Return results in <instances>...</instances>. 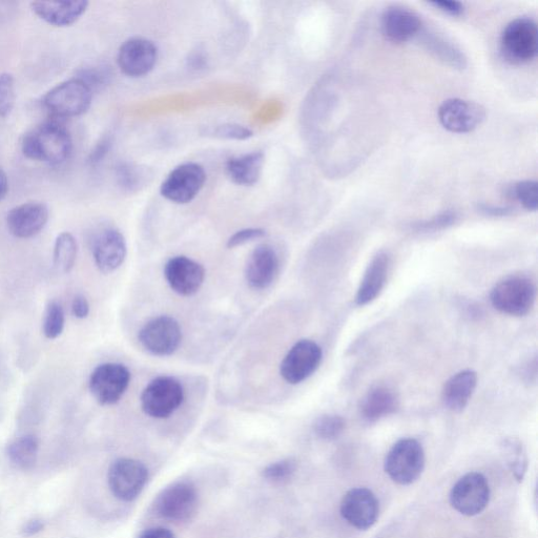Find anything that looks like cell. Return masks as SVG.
<instances>
[{"mask_svg": "<svg viewBox=\"0 0 538 538\" xmlns=\"http://www.w3.org/2000/svg\"><path fill=\"white\" fill-rule=\"evenodd\" d=\"M22 150L29 159L58 165L70 158L73 141L66 128L55 122H47L25 135Z\"/></svg>", "mask_w": 538, "mask_h": 538, "instance_id": "cell-1", "label": "cell"}, {"mask_svg": "<svg viewBox=\"0 0 538 538\" xmlns=\"http://www.w3.org/2000/svg\"><path fill=\"white\" fill-rule=\"evenodd\" d=\"M384 467L388 477L399 485L417 482L425 468L423 446L415 439L398 441L387 453Z\"/></svg>", "mask_w": 538, "mask_h": 538, "instance_id": "cell-2", "label": "cell"}, {"mask_svg": "<svg viewBox=\"0 0 538 538\" xmlns=\"http://www.w3.org/2000/svg\"><path fill=\"white\" fill-rule=\"evenodd\" d=\"M536 288L532 280L524 276H512L496 284L490 300L499 312L523 317L531 312L535 304Z\"/></svg>", "mask_w": 538, "mask_h": 538, "instance_id": "cell-3", "label": "cell"}, {"mask_svg": "<svg viewBox=\"0 0 538 538\" xmlns=\"http://www.w3.org/2000/svg\"><path fill=\"white\" fill-rule=\"evenodd\" d=\"M538 31L535 20L520 17L507 25L501 36V52L512 65L528 64L537 55Z\"/></svg>", "mask_w": 538, "mask_h": 538, "instance_id": "cell-4", "label": "cell"}, {"mask_svg": "<svg viewBox=\"0 0 538 538\" xmlns=\"http://www.w3.org/2000/svg\"><path fill=\"white\" fill-rule=\"evenodd\" d=\"M93 91L84 81L75 77L61 82L43 99L45 108L57 117L71 118L84 115L92 105Z\"/></svg>", "mask_w": 538, "mask_h": 538, "instance_id": "cell-5", "label": "cell"}, {"mask_svg": "<svg viewBox=\"0 0 538 538\" xmlns=\"http://www.w3.org/2000/svg\"><path fill=\"white\" fill-rule=\"evenodd\" d=\"M183 401V386L177 379L158 377L143 390L141 408L151 418L168 419Z\"/></svg>", "mask_w": 538, "mask_h": 538, "instance_id": "cell-6", "label": "cell"}, {"mask_svg": "<svg viewBox=\"0 0 538 538\" xmlns=\"http://www.w3.org/2000/svg\"><path fill=\"white\" fill-rule=\"evenodd\" d=\"M198 508L196 487L189 482H177L163 489L155 503L161 519L181 523L192 519Z\"/></svg>", "mask_w": 538, "mask_h": 538, "instance_id": "cell-7", "label": "cell"}, {"mask_svg": "<svg viewBox=\"0 0 538 538\" xmlns=\"http://www.w3.org/2000/svg\"><path fill=\"white\" fill-rule=\"evenodd\" d=\"M131 383L130 370L119 363L101 364L92 372L89 381L94 399L103 406L118 403Z\"/></svg>", "mask_w": 538, "mask_h": 538, "instance_id": "cell-8", "label": "cell"}, {"mask_svg": "<svg viewBox=\"0 0 538 538\" xmlns=\"http://www.w3.org/2000/svg\"><path fill=\"white\" fill-rule=\"evenodd\" d=\"M149 480V471L141 462L133 459H118L108 473L109 487L116 499L132 502L138 498Z\"/></svg>", "mask_w": 538, "mask_h": 538, "instance_id": "cell-9", "label": "cell"}, {"mask_svg": "<svg viewBox=\"0 0 538 538\" xmlns=\"http://www.w3.org/2000/svg\"><path fill=\"white\" fill-rule=\"evenodd\" d=\"M490 496V486L484 475L479 472H470L453 486L450 503L459 513L474 516L487 508Z\"/></svg>", "mask_w": 538, "mask_h": 538, "instance_id": "cell-10", "label": "cell"}, {"mask_svg": "<svg viewBox=\"0 0 538 538\" xmlns=\"http://www.w3.org/2000/svg\"><path fill=\"white\" fill-rule=\"evenodd\" d=\"M144 349L157 357H168L175 353L182 341L180 324L172 317L160 316L144 325L139 333Z\"/></svg>", "mask_w": 538, "mask_h": 538, "instance_id": "cell-11", "label": "cell"}, {"mask_svg": "<svg viewBox=\"0 0 538 538\" xmlns=\"http://www.w3.org/2000/svg\"><path fill=\"white\" fill-rule=\"evenodd\" d=\"M206 174L200 164L179 165L161 185V195L174 203L186 204L193 201L203 189Z\"/></svg>", "mask_w": 538, "mask_h": 538, "instance_id": "cell-12", "label": "cell"}, {"mask_svg": "<svg viewBox=\"0 0 538 538\" xmlns=\"http://www.w3.org/2000/svg\"><path fill=\"white\" fill-rule=\"evenodd\" d=\"M322 357V349L316 342L301 340L288 351L282 361L281 376L289 384H300L315 374Z\"/></svg>", "mask_w": 538, "mask_h": 538, "instance_id": "cell-13", "label": "cell"}, {"mask_svg": "<svg viewBox=\"0 0 538 538\" xmlns=\"http://www.w3.org/2000/svg\"><path fill=\"white\" fill-rule=\"evenodd\" d=\"M486 117L485 109L477 102L461 98L445 100L439 108L442 126L452 133H470L481 126Z\"/></svg>", "mask_w": 538, "mask_h": 538, "instance_id": "cell-14", "label": "cell"}, {"mask_svg": "<svg viewBox=\"0 0 538 538\" xmlns=\"http://www.w3.org/2000/svg\"><path fill=\"white\" fill-rule=\"evenodd\" d=\"M380 506L377 496L367 488L349 490L341 503L343 519L359 530L374 526L379 517Z\"/></svg>", "mask_w": 538, "mask_h": 538, "instance_id": "cell-15", "label": "cell"}, {"mask_svg": "<svg viewBox=\"0 0 538 538\" xmlns=\"http://www.w3.org/2000/svg\"><path fill=\"white\" fill-rule=\"evenodd\" d=\"M158 50L151 40L134 37L124 43L118 52V66L130 77L148 75L157 64Z\"/></svg>", "mask_w": 538, "mask_h": 538, "instance_id": "cell-16", "label": "cell"}, {"mask_svg": "<svg viewBox=\"0 0 538 538\" xmlns=\"http://www.w3.org/2000/svg\"><path fill=\"white\" fill-rule=\"evenodd\" d=\"M164 276L176 294L190 297L201 288L205 271L198 262L184 256H178L165 264Z\"/></svg>", "mask_w": 538, "mask_h": 538, "instance_id": "cell-17", "label": "cell"}, {"mask_svg": "<svg viewBox=\"0 0 538 538\" xmlns=\"http://www.w3.org/2000/svg\"><path fill=\"white\" fill-rule=\"evenodd\" d=\"M423 20L416 13L401 6L387 8L381 19L384 37L393 44H404L423 31Z\"/></svg>", "mask_w": 538, "mask_h": 538, "instance_id": "cell-18", "label": "cell"}, {"mask_svg": "<svg viewBox=\"0 0 538 538\" xmlns=\"http://www.w3.org/2000/svg\"><path fill=\"white\" fill-rule=\"evenodd\" d=\"M93 256L99 271L110 274L116 271L127 257V242L113 227L102 230L93 239Z\"/></svg>", "mask_w": 538, "mask_h": 538, "instance_id": "cell-19", "label": "cell"}, {"mask_svg": "<svg viewBox=\"0 0 538 538\" xmlns=\"http://www.w3.org/2000/svg\"><path fill=\"white\" fill-rule=\"evenodd\" d=\"M49 221L48 206L41 202H27L15 206L7 215L10 233L19 239H30L45 229Z\"/></svg>", "mask_w": 538, "mask_h": 538, "instance_id": "cell-20", "label": "cell"}, {"mask_svg": "<svg viewBox=\"0 0 538 538\" xmlns=\"http://www.w3.org/2000/svg\"><path fill=\"white\" fill-rule=\"evenodd\" d=\"M279 257L274 247L262 244L255 248L245 268V278L252 288L265 289L273 284L279 272Z\"/></svg>", "mask_w": 538, "mask_h": 538, "instance_id": "cell-21", "label": "cell"}, {"mask_svg": "<svg viewBox=\"0 0 538 538\" xmlns=\"http://www.w3.org/2000/svg\"><path fill=\"white\" fill-rule=\"evenodd\" d=\"M33 12L49 25L54 27H70L84 15L89 7L85 0L74 2H34Z\"/></svg>", "mask_w": 538, "mask_h": 538, "instance_id": "cell-22", "label": "cell"}, {"mask_svg": "<svg viewBox=\"0 0 538 538\" xmlns=\"http://www.w3.org/2000/svg\"><path fill=\"white\" fill-rule=\"evenodd\" d=\"M390 257L379 253L370 261L358 288L356 303L365 306L374 302L382 293L389 274Z\"/></svg>", "mask_w": 538, "mask_h": 538, "instance_id": "cell-23", "label": "cell"}, {"mask_svg": "<svg viewBox=\"0 0 538 538\" xmlns=\"http://www.w3.org/2000/svg\"><path fill=\"white\" fill-rule=\"evenodd\" d=\"M398 407L396 391L386 385H377L362 399L360 411L365 421L375 423L395 413Z\"/></svg>", "mask_w": 538, "mask_h": 538, "instance_id": "cell-24", "label": "cell"}, {"mask_svg": "<svg viewBox=\"0 0 538 538\" xmlns=\"http://www.w3.org/2000/svg\"><path fill=\"white\" fill-rule=\"evenodd\" d=\"M478 386V374L473 370H463L452 376L444 385L442 401L453 412L463 411Z\"/></svg>", "mask_w": 538, "mask_h": 538, "instance_id": "cell-25", "label": "cell"}, {"mask_svg": "<svg viewBox=\"0 0 538 538\" xmlns=\"http://www.w3.org/2000/svg\"><path fill=\"white\" fill-rule=\"evenodd\" d=\"M263 165L264 154L262 152H254L230 159L226 163V173L234 183L252 186L259 181Z\"/></svg>", "mask_w": 538, "mask_h": 538, "instance_id": "cell-26", "label": "cell"}, {"mask_svg": "<svg viewBox=\"0 0 538 538\" xmlns=\"http://www.w3.org/2000/svg\"><path fill=\"white\" fill-rule=\"evenodd\" d=\"M422 33L424 34L423 43L433 56L454 69L463 70L466 68L467 58L465 54L451 41L436 32H428L423 29Z\"/></svg>", "mask_w": 538, "mask_h": 538, "instance_id": "cell-27", "label": "cell"}, {"mask_svg": "<svg viewBox=\"0 0 538 538\" xmlns=\"http://www.w3.org/2000/svg\"><path fill=\"white\" fill-rule=\"evenodd\" d=\"M39 440L34 434H25L12 441L7 448L8 459L20 470L32 469L38 458Z\"/></svg>", "mask_w": 538, "mask_h": 538, "instance_id": "cell-28", "label": "cell"}, {"mask_svg": "<svg viewBox=\"0 0 538 538\" xmlns=\"http://www.w3.org/2000/svg\"><path fill=\"white\" fill-rule=\"evenodd\" d=\"M501 452L514 479L522 483L528 469L527 451L523 442L516 438H507L501 444Z\"/></svg>", "mask_w": 538, "mask_h": 538, "instance_id": "cell-29", "label": "cell"}, {"mask_svg": "<svg viewBox=\"0 0 538 538\" xmlns=\"http://www.w3.org/2000/svg\"><path fill=\"white\" fill-rule=\"evenodd\" d=\"M78 253L77 241L71 233L60 234L54 245V265L60 273L72 271Z\"/></svg>", "mask_w": 538, "mask_h": 538, "instance_id": "cell-30", "label": "cell"}, {"mask_svg": "<svg viewBox=\"0 0 538 538\" xmlns=\"http://www.w3.org/2000/svg\"><path fill=\"white\" fill-rule=\"evenodd\" d=\"M118 183L123 190L136 192L146 184L149 173L130 163H121L116 171Z\"/></svg>", "mask_w": 538, "mask_h": 538, "instance_id": "cell-31", "label": "cell"}, {"mask_svg": "<svg viewBox=\"0 0 538 538\" xmlns=\"http://www.w3.org/2000/svg\"><path fill=\"white\" fill-rule=\"evenodd\" d=\"M66 317L64 308L52 301L47 305L44 317V334L50 340L57 339L65 329Z\"/></svg>", "mask_w": 538, "mask_h": 538, "instance_id": "cell-32", "label": "cell"}, {"mask_svg": "<svg viewBox=\"0 0 538 538\" xmlns=\"http://www.w3.org/2000/svg\"><path fill=\"white\" fill-rule=\"evenodd\" d=\"M510 195L523 205L527 211L535 212L538 208V184L534 180H524L515 183Z\"/></svg>", "mask_w": 538, "mask_h": 538, "instance_id": "cell-33", "label": "cell"}, {"mask_svg": "<svg viewBox=\"0 0 538 538\" xmlns=\"http://www.w3.org/2000/svg\"><path fill=\"white\" fill-rule=\"evenodd\" d=\"M345 420L337 415H325L317 419L314 424L316 436L323 441L338 439L345 429Z\"/></svg>", "mask_w": 538, "mask_h": 538, "instance_id": "cell-34", "label": "cell"}, {"mask_svg": "<svg viewBox=\"0 0 538 538\" xmlns=\"http://www.w3.org/2000/svg\"><path fill=\"white\" fill-rule=\"evenodd\" d=\"M298 465L294 459H286L268 465L262 471L263 478L274 484H283L293 479Z\"/></svg>", "mask_w": 538, "mask_h": 538, "instance_id": "cell-35", "label": "cell"}, {"mask_svg": "<svg viewBox=\"0 0 538 538\" xmlns=\"http://www.w3.org/2000/svg\"><path fill=\"white\" fill-rule=\"evenodd\" d=\"M15 102V79L9 73L0 74V117L10 115Z\"/></svg>", "mask_w": 538, "mask_h": 538, "instance_id": "cell-36", "label": "cell"}, {"mask_svg": "<svg viewBox=\"0 0 538 538\" xmlns=\"http://www.w3.org/2000/svg\"><path fill=\"white\" fill-rule=\"evenodd\" d=\"M77 78L85 82V84L93 91L105 87L111 78V72L107 67L93 66L82 70Z\"/></svg>", "mask_w": 538, "mask_h": 538, "instance_id": "cell-37", "label": "cell"}, {"mask_svg": "<svg viewBox=\"0 0 538 538\" xmlns=\"http://www.w3.org/2000/svg\"><path fill=\"white\" fill-rule=\"evenodd\" d=\"M208 134L215 138L227 140H247L254 136L252 130L239 126V124H222V126L208 131Z\"/></svg>", "mask_w": 538, "mask_h": 538, "instance_id": "cell-38", "label": "cell"}, {"mask_svg": "<svg viewBox=\"0 0 538 538\" xmlns=\"http://www.w3.org/2000/svg\"><path fill=\"white\" fill-rule=\"evenodd\" d=\"M458 216L453 212H444L440 215L434 216L429 220L418 222L415 225V229L418 232H437L440 230L447 229V227L453 225L457 221Z\"/></svg>", "mask_w": 538, "mask_h": 538, "instance_id": "cell-39", "label": "cell"}, {"mask_svg": "<svg viewBox=\"0 0 538 538\" xmlns=\"http://www.w3.org/2000/svg\"><path fill=\"white\" fill-rule=\"evenodd\" d=\"M266 232L263 229H245L234 234L229 241L227 247L235 248L265 237Z\"/></svg>", "mask_w": 538, "mask_h": 538, "instance_id": "cell-40", "label": "cell"}, {"mask_svg": "<svg viewBox=\"0 0 538 538\" xmlns=\"http://www.w3.org/2000/svg\"><path fill=\"white\" fill-rule=\"evenodd\" d=\"M429 4L454 17L462 16L465 12V7L460 2H451V0H436V2H431Z\"/></svg>", "mask_w": 538, "mask_h": 538, "instance_id": "cell-41", "label": "cell"}, {"mask_svg": "<svg viewBox=\"0 0 538 538\" xmlns=\"http://www.w3.org/2000/svg\"><path fill=\"white\" fill-rule=\"evenodd\" d=\"M72 314L77 319H86L90 314V304L85 296L78 295L72 303Z\"/></svg>", "mask_w": 538, "mask_h": 538, "instance_id": "cell-42", "label": "cell"}, {"mask_svg": "<svg viewBox=\"0 0 538 538\" xmlns=\"http://www.w3.org/2000/svg\"><path fill=\"white\" fill-rule=\"evenodd\" d=\"M111 144L112 140L109 137L102 139L101 142L97 144L90 157L92 164L99 163L103 158H105V156H107L108 152L110 151Z\"/></svg>", "mask_w": 538, "mask_h": 538, "instance_id": "cell-43", "label": "cell"}, {"mask_svg": "<svg viewBox=\"0 0 538 538\" xmlns=\"http://www.w3.org/2000/svg\"><path fill=\"white\" fill-rule=\"evenodd\" d=\"M45 523L39 519H32L24 524L22 528V534L25 537H32L44 531Z\"/></svg>", "mask_w": 538, "mask_h": 538, "instance_id": "cell-44", "label": "cell"}, {"mask_svg": "<svg viewBox=\"0 0 538 538\" xmlns=\"http://www.w3.org/2000/svg\"><path fill=\"white\" fill-rule=\"evenodd\" d=\"M479 210L489 216L502 217L511 214V210L508 208H502V206H494L490 204H480Z\"/></svg>", "mask_w": 538, "mask_h": 538, "instance_id": "cell-45", "label": "cell"}, {"mask_svg": "<svg viewBox=\"0 0 538 538\" xmlns=\"http://www.w3.org/2000/svg\"><path fill=\"white\" fill-rule=\"evenodd\" d=\"M138 538H176L174 533L164 528H151L143 531Z\"/></svg>", "mask_w": 538, "mask_h": 538, "instance_id": "cell-46", "label": "cell"}, {"mask_svg": "<svg viewBox=\"0 0 538 538\" xmlns=\"http://www.w3.org/2000/svg\"><path fill=\"white\" fill-rule=\"evenodd\" d=\"M205 66H206V58L202 53L196 52L190 56L189 67L192 70L199 71V70L204 69Z\"/></svg>", "mask_w": 538, "mask_h": 538, "instance_id": "cell-47", "label": "cell"}, {"mask_svg": "<svg viewBox=\"0 0 538 538\" xmlns=\"http://www.w3.org/2000/svg\"><path fill=\"white\" fill-rule=\"evenodd\" d=\"M9 192V180L5 171L0 168V201H3Z\"/></svg>", "mask_w": 538, "mask_h": 538, "instance_id": "cell-48", "label": "cell"}]
</instances>
